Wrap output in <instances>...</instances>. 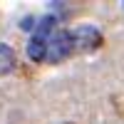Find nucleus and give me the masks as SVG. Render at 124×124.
Instances as JSON below:
<instances>
[{
	"instance_id": "7ed1b4c3",
	"label": "nucleus",
	"mask_w": 124,
	"mask_h": 124,
	"mask_svg": "<svg viewBox=\"0 0 124 124\" xmlns=\"http://www.w3.org/2000/svg\"><path fill=\"white\" fill-rule=\"evenodd\" d=\"M47 42L50 40H42V37H30V42H27V57L32 60V62H42L47 60Z\"/></svg>"
},
{
	"instance_id": "f03ea898",
	"label": "nucleus",
	"mask_w": 124,
	"mask_h": 124,
	"mask_svg": "<svg viewBox=\"0 0 124 124\" xmlns=\"http://www.w3.org/2000/svg\"><path fill=\"white\" fill-rule=\"evenodd\" d=\"M70 35H72V47L75 50H94L102 42L99 30L92 27V25H82V27H77L75 32H70Z\"/></svg>"
},
{
	"instance_id": "20e7f679",
	"label": "nucleus",
	"mask_w": 124,
	"mask_h": 124,
	"mask_svg": "<svg viewBox=\"0 0 124 124\" xmlns=\"http://www.w3.org/2000/svg\"><path fill=\"white\" fill-rule=\"evenodd\" d=\"M13 67H15V52H13V47H8V45L0 42V77L8 75Z\"/></svg>"
},
{
	"instance_id": "f257e3e1",
	"label": "nucleus",
	"mask_w": 124,
	"mask_h": 124,
	"mask_svg": "<svg viewBox=\"0 0 124 124\" xmlns=\"http://www.w3.org/2000/svg\"><path fill=\"white\" fill-rule=\"evenodd\" d=\"M72 50H75L72 47V35L67 32V30H57V32L50 37V42H47V62L67 60Z\"/></svg>"
}]
</instances>
